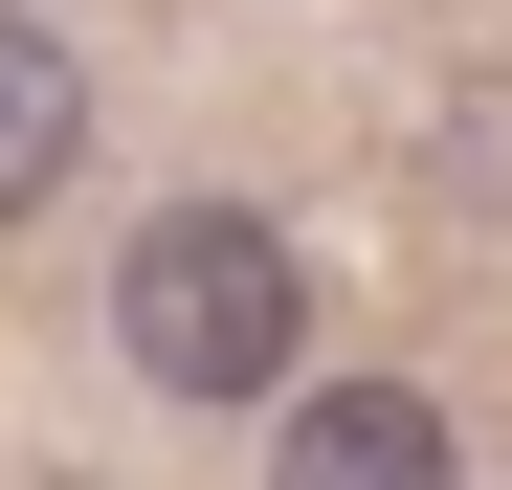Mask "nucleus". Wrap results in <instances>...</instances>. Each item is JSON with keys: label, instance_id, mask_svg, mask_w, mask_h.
Instances as JSON below:
<instances>
[{"label": "nucleus", "instance_id": "3", "mask_svg": "<svg viewBox=\"0 0 512 490\" xmlns=\"http://www.w3.org/2000/svg\"><path fill=\"white\" fill-rule=\"evenodd\" d=\"M67 179H90V67H67V23L0 0V223H45Z\"/></svg>", "mask_w": 512, "mask_h": 490}, {"label": "nucleus", "instance_id": "4", "mask_svg": "<svg viewBox=\"0 0 512 490\" xmlns=\"http://www.w3.org/2000/svg\"><path fill=\"white\" fill-rule=\"evenodd\" d=\"M446 201H512V90H446Z\"/></svg>", "mask_w": 512, "mask_h": 490}, {"label": "nucleus", "instance_id": "5", "mask_svg": "<svg viewBox=\"0 0 512 490\" xmlns=\"http://www.w3.org/2000/svg\"><path fill=\"white\" fill-rule=\"evenodd\" d=\"M67 490H90V468H67Z\"/></svg>", "mask_w": 512, "mask_h": 490}, {"label": "nucleus", "instance_id": "1", "mask_svg": "<svg viewBox=\"0 0 512 490\" xmlns=\"http://www.w3.org/2000/svg\"><path fill=\"white\" fill-rule=\"evenodd\" d=\"M112 379L134 401H290L312 379V268L268 201H156L112 245Z\"/></svg>", "mask_w": 512, "mask_h": 490}, {"label": "nucleus", "instance_id": "2", "mask_svg": "<svg viewBox=\"0 0 512 490\" xmlns=\"http://www.w3.org/2000/svg\"><path fill=\"white\" fill-rule=\"evenodd\" d=\"M268 490H468V446H446L423 379H290L268 401Z\"/></svg>", "mask_w": 512, "mask_h": 490}]
</instances>
